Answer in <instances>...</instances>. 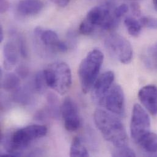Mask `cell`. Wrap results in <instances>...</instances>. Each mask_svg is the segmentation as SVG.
I'll return each mask as SVG.
<instances>
[{"label": "cell", "instance_id": "6da1fadb", "mask_svg": "<svg viewBox=\"0 0 157 157\" xmlns=\"http://www.w3.org/2000/svg\"><path fill=\"white\" fill-rule=\"evenodd\" d=\"M96 127L103 138L116 147L127 146L128 136L121 121L111 113L97 109L94 114Z\"/></svg>", "mask_w": 157, "mask_h": 157}, {"label": "cell", "instance_id": "7a4b0ae2", "mask_svg": "<svg viewBox=\"0 0 157 157\" xmlns=\"http://www.w3.org/2000/svg\"><path fill=\"white\" fill-rule=\"evenodd\" d=\"M114 9L109 4L92 7L81 23L79 26V33L87 36L92 34L97 28L106 31L116 28L121 19L115 15Z\"/></svg>", "mask_w": 157, "mask_h": 157}, {"label": "cell", "instance_id": "3957f363", "mask_svg": "<svg viewBox=\"0 0 157 157\" xmlns=\"http://www.w3.org/2000/svg\"><path fill=\"white\" fill-rule=\"evenodd\" d=\"M47 132L44 125H31L16 130L10 136L2 137L1 143L7 153L19 157L21 155L20 152L27 148L34 141L45 136Z\"/></svg>", "mask_w": 157, "mask_h": 157}, {"label": "cell", "instance_id": "277c9868", "mask_svg": "<svg viewBox=\"0 0 157 157\" xmlns=\"http://www.w3.org/2000/svg\"><path fill=\"white\" fill-rule=\"evenodd\" d=\"M104 59L103 53L98 49H93L82 60L78 68L80 85L84 94L92 87L98 77Z\"/></svg>", "mask_w": 157, "mask_h": 157}, {"label": "cell", "instance_id": "5b68a950", "mask_svg": "<svg viewBox=\"0 0 157 157\" xmlns=\"http://www.w3.org/2000/svg\"><path fill=\"white\" fill-rule=\"evenodd\" d=\"M43 72L48 87L61 95H64L69 91L72 85V73L66 63H53L44 70Z\"/></svg>", "mask_w": 157, "mask_h": 157}, {"label": "cell", "instance_id": "8992f818", "mask_svg": "<svg viewBox=\"0 0 157 157\" xmlns=\"http://www.w3.org/2000/svg\"><path fill=\"white\" fill-rule=\"evenodd\" d=\"M105 42L109 52L121 63L127 64L132 61L133 48L125 37L117 34H112L106 37Z\"/></svg>", "mask_w": 157, "mask_h": 157}, {"label": "cell", "instance_id": "52a82bcc", "mask_svg": "<svg viewBox=\"0 0 157 157\" xmlns=\"http://www.w3.org/2000/svg\"><path fill=\"white\" fill-rule=\"evenodd\" d=\"M151 132V119L143 107L136 103L134 105L130 123L131 136L137 144Z\"/></svg>", "mask_w": 157, "mask_h": 157}, {"label": "cell", "instance_id": "ba28073f", "mask_svg": "<svg viewBox=\"0 0 157 157\" xmlns=\"http://www.w3.org/2000/svg\"><path fill=\"white\" fill-rule=\"evenodd\" d=\"M101 105L116 116L123 117L125 113V96L122 87L117 84L111 87L103 99Z\"/></svg>", "mask_w": 157, "mask_h": 157}, {"label": "cell", "instance_id": "9c48e42d", "mask_svg": "<svg viewBox=\"0 0 157 157\" xmlns=\"http://www.w3.org/2000/svg\"><path fill=\"white\" fill-rule=\"evenodd\" d=\"M34 35L42 45L52 52L66 53L68 50L67 45L61 41L58 34L52 30L37 27L34 29Z\"/></svg>", "mask_w": 157, "mask_h": 157}, {"label": "cell", "instance_id": "30bf717a", "mask_svg": "<svg viewBox=\"0 0 157 157\" xmlns=\"http://www.w3.org/2000/svg\"><path fill=\"white\" fill-rule=\"evenodd\" d=\"M62 116L66 129L69 132L77 131L81 124L78 107L75 101L70 97H67L61 108Z\"/></svg>", "mask_w": 157, "mask_h": 157}, {"label": "cell", "instance_id": "8fae6325", "mask_svg": "<svg viewBox=\"0 0 157 157\" xmlns=\"http://www.w3.org/2000/svg\"><path fill=\"white\" fill-rule=\"evenodd\" d=\"M115 76L112 71H107L99 76L92 86V98L94 100L101 104L103 99L113 86Z\"/></svg>", "mask_w": 157, "mask_h": 157}, {"label": "cell", "instance_id": "7c38bea8", "mask_svg": "<svg viewBox=\"0 0 157 157\" xmlns=\"http://www.w3.org/2000/svg\"><path fill=\"white\" fill-rule=\"evenodd\" d=\"M138 98L149 113L157 114V87L155 85H147L142 87L138 92Z\"/></svg>", "mask_w": 157, "mask_h": 157}, {"label": "cell", "instance_id": "4fadbf2b", "mask_svg": "<svg viewBox=\"0 0 157 157\" xmlns=\"http://www.w3.org/2000/svg\"><path fill=\"white\" fill-rule=\"evenodd\" d=\"M44 4L42 0H21L17 4V12L25 17L36 15L44 9Z\"/></svg>", "mask_w": 157, "mask_h": 157}, {"label": "cell", "instance_id": "5bb4252c", "mask_svg": "<svg viewBox=\"0 0 157 157\" xmlns=\"http://www.w3.org/2000/svg\"><path fill=\"white\" fill-rule=\"evenodd\" d=\"M19 53L18 45L15 44L14 42L10 40L5 44L3 47V56L4 66L6 69L12 68L17 64Z\"/></svg>", "mask_w": 157, "mask_h": 157}, {"label": "cell", "instance_id": "9a60e30c", "mask_svg": "<svg viewBox=\"0 0 157 157\" xmlns=\"http://www.w3.org/2000/svg\"><path fill=\"white\" fill-rule=\"evenodd\" d=\"M138 144L147 152L157 153V134L150 132L141 139Z\"/></svg>", "mask_w": 157, "mask_h": 157}, {"label": "cell", "instance_id": "2e32d148", "mask_svg": "<svg viewBox=\"0 0 157 157\" xmlns=\"http://www.w3.org/2000/svg\"><path fill=\"white\" fill-rule=\"evenodd\" d=\"M127 31L132 37H136L141 33L143 26L139 20L134 17H127L124 20Z\"/></svg>", "mask_w": 157, "mask_h": 157}, {"label": "cell", "instance_id": "e0dca14e", "mask_svg": "<svg viewBox=\"0 0 157 157\" xmlns=\"http://www.w3.org/2000/svg\"><path fill=\"white\" fill-rule=\"evenodd\" d=\"M89 155L86 148L83 145L82 142L80 138L75 137L73 139L71 149L70 156L71 157H87Z\"/></svg>", "mask_w": 157, "mask_h": 157}, {"label": "cell", "instance_id": "ac0fdd59", "mask_svg": "<svg viewBox=\"0 0 157 157\" xmlns=\"http://www.w3.org/2000/svg\"><path fill=\"white\" fill-rule=\"evenodd\" d=\"M20 79L19 77L15 74L10 73L4 76L2 80L1 86L7 91H12L17 90L20 86Z\"/></svg>", "mask_w": 157, "mask_h": 157}, {"label": "cell", "instance_id": "d6986e66", "mask_svg": "<svg viewBox=\"0 0 157 157\" xmlns=\"http://www.w3.org/2000/svg\"><path fill=\"white\" fill-rule=\"evenodd\" d=\"M145 61L149 67L157 69V42L148 48Z\"/></svg>", "mask_w": 157, "mask_h": 157}, {"label": "cell", "instance_id": "ffe728a7", "mask_svg": "<svg viewBox=\"0 0 157 157\" xmlns=\"http://www.w3.org/2000/svg\"><path fill=\"white\" fill-rule=\"evenodd\" d=\"M46 86H47L44 72L43 71H40L36 75L34 78V87L37 92H43L45 90Z\"/></svg>", "mask_w": 157, "mask_h": 157}, {"label": "cell", "instance_id": "44dd1931", "mask_svg": "<svg viewBox=\"0 0 157 157\" xmlns=\"http://www.w3.org/2000/svg\"><path fill=\"white\" fill-rule=\"evenodd\" d=\"M112 155L113 157H135L134 151L127 146L116 147L113 151Z\"/></svg>", "mask_w": 157, "mask_h": 157}, {"label": "cell", "instance_id": "7402d4cb", "mask_svg": "<svg viewBox=\"0 0 157 157\" xmlns=\"http://www.w3.org/2000/svg\"><path fill=\"white\" fill-rule=\"evenodd\" d=\"M143 28L157 29V18L151 17H143L139 19Z\"/></svg>", "mask_w": 157, "mask_h": 157}, {"label": "cell", "instance_id": "603a6c76", "mask_svg": "<svg viewBox=\"0 0 157 157\" xmlns=\"http://www.w3.org/2000/svg\"><path fill=\"white\" fill-rule=\"evenodd\" d=\"M17 45H18V47L19 48L20 53L21 55V56L24 58H26L28 56V52H27V48L26 46V44L25 42L24 39L20 36L18 37Z\"/></svg>", "mask_w": 157, "mask_h": 157}, {"label": "cell", "instance_id": "cb8c5ba5", "mask_svg": "<svg viewBox=\"0 0 157 157\" xmlns=\"http://www.w3.org/2000/svg\"><path fill=\"white\" fill-rule=\"evenodd\" d=\"M128 11V6L125 4H122L114 9L115 15L117 18L121 19V18L126 14Z\"/></svg>", "mask_w": 157, "mask_h": 157}, {"label": "cell", "instance_id": "d4e9b609", "mask_svg": "<svg viewBox=\"0 0 157 157\" xmlns=\"http://www.w3.org/2000/svg\"><path fill=\"white\" fill-rule=\"evenodd\" d=\"M130 9L132 10V12L134 17H140L141 16V9L140 6L138 2H132L130 5Z\"/></svg>", "mask_w": 157, "mask_h": 157}, {"label": "cell", "instance_id": "484cf974", "mask_svg": "<svg viewBox=\"0 0 157 157\" xmlns=\"http://www.w3.org/2000/svg\"><path fill=\"white\" fill-rule=\"evenodd\" d=\"M53 4L55 5L61 7H64L67 6L69 3L71 2V0H50Z\"/></svg>", "mask_w": 157, "mask_h": 157}, {"label": "cell", "instance_id": "4316f807", "mask_svg": "<svg viewBox=\"0 0 157 157\" xmlns=\"http://www.w3.org/2000/svg\"><path fill=\"white\" fill-rule=\"evenodd\" d=\"M17 73L19 77H21L22 78L25 77L28 74V70L23 66H21L19 68L17 69Z\"/></svg>", "mask_w": 157, "mask_h": 157}, {"label": "cell", "instance_id": "83f0119b", "mask_svg": "<svg viewBox=\"0 0 157 157\" xmlns=\"http://www.w3.org/2000/svg\"><path fill=\"white\" fill-rule=\"evenodd\" d=\"M9 7V4L6 0H1V12H6Z\"/></svg>", "mask_w": 157, "mask_h": 157}, {"label": "cell", "instance_id": "f1b7e54d", "mask_svg": "<svg viewBox=\"0 0 157 157\" xmlns=\"http://www.w3.org/2000/svg\"><path fill=\"white\" fill-rule=\"evenodd\" d=\"M4 39V32H3V29L2 26L0 28V42H2Z\"/></svg>", "mask_w": 157, "mask_h": 157}, {"label": "cell", "instance_id": "f546056e", "mask_svg": "<svg viewBox=\"0 0 157 157\" xmlns=\"http://www.w3.org/2000/svg\"><path fill=\"white\" fill-rule=\"evenodd\" d=\"M152 3L155 9L157 11V0H152Z\"/></svg>", "mask_w": 157, "mask_h": 157}]
</instances>
